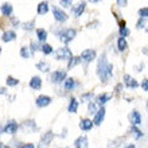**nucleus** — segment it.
I'll return each mask as SVG.
<instances>
[{"label":"nucleus","mask_w":148,"mask_h":148,"mask_svg":"<svg viewBox=\"0 0 148 148\" xmlns=\"http://www.w3.org/2000/svg\"><path fill=\"white\" fill-rule=\"evenodd\" d=\"M1 14L4 16H11L12 14V5L10 3H3L1 5Z\"/></svg>","instance_id":"4be33fe9"},{"label":"nucleus","mask_w":148,"mask_h":148,"mask_svg":"<svg viewBox=\"0 0 148 148\" xmlns=\"http://www.w3.org/2000/svg\"><path fill=\"white\" fill-rule=\"evenodd\" d=\"M88 137L86 136H79L74 140V147L75 148H88Z\"/></svg>","instance_id":"ddd939ff"},{"label":"nucleus","mask_w":148,"mask_h":148,"mask_svg":"<svg viewBox=\"0 0 148 148\" xmlns=\"http://www.w3.org/2000/svg\"><path fill=\"white\" fill-rule=\"evenodd\" d=\"M20 55H22V58H24V59L30 58V51H28V47H26V46L22 47V49H20Z\"/></svg>","instance_id":"7c9ffc66"},{"label":"nucleus","mask_w":148,"mask_h":148,"mask_svg":"<svg viewBox=\"0 0 148 148\" xmlns=\"http://www.w3.org/2000/svg\"><path fill=\"white\" fill-rule=\"evenodd\" d=\"M127 47H128V43H127L125 38H121L120 36L119 40H117V49H119V51H125Z\"/></svg>","instance_id":"5701e85b"},{"label":"nucleus","mask_w":148,"mask_h":148,"mask_svg":"<svg viewBox=\"0 0 148 148\" xmlns=\"http://www.w3.org/2000/svg\"><path fill=\"white\" fill-rule=\"evenodd\" d=\"M143 53H145V54H148V46H147V49H143Z\"/></svg>","instance_id":"a18cd8bd"},{"label":"nucleus","mask_w":148,"mask_h":148,"mask_svg":"<svg viewBox=\"0 0 148 148\" xmlns=\"http://www.w3.org/2000/svg\"><path fill=\"white\" fill-rule=\"evenodd\" d=\"M18 128H19V125H18V123L14 120L8 121L7 125H4L3 128H1V133H8V135H14V133H16V131H18Z\"/></svg>","instance_id":"20e7f679"},{"label":"nucleus","mask_w":148,"mask_h":148,"mask_svg":"<svg viewBox=\"0 0 148 148\" xmlns=\"http://www.w3.org/2000/svg\"><path fill=\"white\" fill-rule=\"evenodd\" d=\"M16 147L18 148H35V145L31 144V143H27V144H26V143H20V144H18Z\"/></svg>","instance_id":"c9c22d12"},{"label":"nucleus","mask_w":148,"mask_h":148,"mask_svg":"<svg viewBox=\"0 0 148 148\" xmlns=\"http://www.w3.org/2000/svg\"><path fill=\"white\" fill-rule=\"evenodd\" d=\"M36 36H38V40L45 42L47 39V31L43 30V28H38V30H36Z\"/></svg>","instance_id":"b1692460"},{"label":"nucleus","mask_w":148,"mask_h":148,"mask_svg":"<svg viewBox=\"0 0 148 148\" xmlns=\"http://www.w3.org/2000/svg\"><path fill=\"white\" fill-rule=\"evenodd\" d=\"M112 98V96L110 94H106V93H102V94H100V96H97V98H96V104L97 105H100V106H102L105 102H108Z\"/></svg>","instance_id":"f3484780"},{"label":"nucleus","mask_w":148,"mask_h":148,"mask_svg":"<svg viewBox=\"0 0 148 148\" xmlns=\"http://www.w3.org/2000/svg\"><path fill=\"white\" fill-rule=\"evenodd\" d=\"M124 84L127 88H131V89H133V88H137L139 86V84H137V81L135 79V78H132L131 75H128V74H125L124 75Z\"/></svg>","instance_id":"2eb2a0df"},{"label":"nucleus","mask_w":148,"mask_h":148,"mask_svg":"<svg viewBox=\"0 0 148 148\" xmlns=\"http://www.w3.org/2000/svg\"><path fill=\"white\" fill-rule=\"evenodd\" d=\"M104 117H105V108L104 106H101L100 109H98V112L96 113V116H94V125H101V123L104 121Z\"/></svg>","instance_id":"9b49d317"},{"label":"nucleus","mask_w":148,"mask_h":148,"mask_svg":"<svg viewBox=\"0 0 148 148\" xmlns=\"http://www.w3.org/2000/svg\"><path fill=\"white\" fill-rule=\"evenodd\" d=\"M139 16H140V18H143V19H147V18H148V7L140 8V10H139Z\"/></svg>","instance_id":"2f4dec72"},{"label":"nucleus","mask_w":148,"mask_h":148,"mask_svg":"<svg viewBox=\"0 0 148 148\" xmlns=\"http://www.w3.org/2000/svg\"><path fill=\"white\" fill-rule=\"evenodd\" d=\"M0 90H1V94H5V93H7V89H5V88H1Z\"/></svg>","instance_id":"37998d69"},{"label":"nucleus","mask_w":148,"mask_h":148,"mask_svg":"<svg viewBox=\"0 0 148 148\" xmlns=\"http://www.w3.org/2000/svg\"><path fill=\"white\" fill-rule=\"evenodd\" d=\"M75 81H74V78H67L66 81H65V90H73L75 88Z\"/></svg>","instance_id":"393cba45"},{"label":"nucleus","mask_w":148,"mask_h":148,"mask_svg":"<svg viewBox=\"0 0 148 148\" xmlns=\"http://www.w3.org/2000/svg\"><path fill=\"white\" fill-rule=\"evenodd\" d=\"M40 51H42L45 55H49L53 53V47H51V45H49V43H45V45L40 46Z\"/></svg>","instance_id":"bb28decb"},{"label":"nucleus","mask_w":148,"mask_h":148,"mask_svg":"<svg viewBox=\"0 0 148 148\" xmlns=\"http://www.w3.org/2000/svg\"><path fill=\"white\" fill-rule=\"evenodd\" d=\"M55 58L59 61H70L73 58V54H71L69 47H61L55 51Z\"/></svg>","instance_id":"7ed1b4c3"},{"label":"nucleus","mask_w":148,"mask_h":148,"mask_svg":"<svg viewBox=\"0 0 148 148\" xmlns=\"http://www.w3.org/2000/svg\"><path fill=\"white\" fill-rule=\"evenodd\" d=\"M14 39H16L15 31H4L3 35H1V40L3 42H11Z\"/></svg>","instance_id":"6ab92c4d"},{"label":"nucleus","mask_w":148,"mask_h":148,"mask_svg":"<svg viewBox=\"0 0 148 148\" xmlns=\"http://www.w3.org/2000/svg\"><path fill=\"white\" fill-rule=\"evenodd\" d=\"M97 75L102 82H106L113 75V66L106 61V55L102 54L101 58H98L97 62Z\"/></svg>","instance_id":"f257e3e1"},{"label":"nucleus","mask_w":148,"mask_h":148,"mask_svg":"<svg viewBox=\"0 0 148 148\" xmlns=\"http://www.w3.org/2000/svg\"><path fill=\"white\" fill-rule=\"evenodd\" d=\"M63 79L66 81V71H62V70H57L54 73L51 74V81L54 82V84H59V82H62Z\"/></svg>","instance_id":"6e6552de"},{"label":"nucleus","mask_w":148,"mask_h":148,"mask_svg":"<svg viewBox=\"0 0 148 148\" xmlns=\"http://www.w3.org/2000/svg\"><path fill=\"white\" fill-rule=\"evenodd\" d=\"M117 4H119L120 7H125V5L128 4V1H127V0H124V1H121V0H119V1H117Z\"/></svg>","instance_id":"a19ab883"},{"label":"nucleus","mask_w":148,"mask_h":148,"mask_svg":"<svg viewBox=\"0 0 148 148\" xmlns=\"http://www.w3.org/2000/svg\"><path fill=\"white\" fill-rule=\"evenodd\" d=\"M53 139H54V133L51 132V131L46 132V133H45V135L42 136V139H40V143H39L38 148H47V145L50 144Z\"/></svg>","instance_id":"423d86ee"},{"label":"nucleus","mask_w":148,"mask_h":148,"mask_svg":"<svg viewBox=\"0 0 148 148\" xmlns=\"http://www.w3.org/2000/svg\"><path fill=\"white\" fill-rule=\"evenodd\" d=\"M96 105H97V104H96V102H92V101L88 104V110H89L90 114H96V113L98 112V110H97V106H96Z\"/></svg>","instance_id":"c756f323"},{"label":"nucleus","mask_w":148,"mask_h":148,"mask_svg":"<svg viewBox=\"0 0 148 148\" xmlns=\"http://www.w3.org/2000/svg\"><path fill=\"white\" fill-rule=\"evenodd\" d=\"M36 11H38L39 15H45L49 12V3L47 1H40L38 4V8H36Z\"/></svg>","instance_id":"aec40b11"},{"label":"nucleus","mask_w":148,"mask_h":148,"mask_svg":"<svg viewBox=\"0 0 148 148\" xmlns=\"http://www.w3.org/2000/svg\"><path fill=\"white\" fill-rule=\"evenodd\" d=\"M59 4H61L62 7H70L71 1H70V0H69V1H67V0H62V1H59Z\"/></svg>","instance_id":"ea45409f"},{"label":"nucleus","mask_w":148,"mask_h":148,"mask_svg":"<svg viewBox=\"0 0 148 148\" xmlns=\"http://www.w3.org/2000/svg\"><path fill=\"white\" fill-rule=\"evenodd\" d=\"M125 148H136V147H135V144H129V145H127Z\"/></svg>","instance_id":"c03bdc74"},{"label":"nucleus","mask_w":148,"mask_h":148,"mask_svg":"<svg viewBox=\"0 0 148 148\" xmlns=\"http://www.w3.org/2000/svg\"><path fill=\"white\" fill-rule=\"evenodd\" d=\"M145 26V19H143V18H140V19L137 20V23H136V28H143Z\"/></svg>","instance_id":"e433bc0d"},{"label":"nucleus","mask_w":148,"mask_h":148,"mask_svg":"<svg viewBox=\"0 0 148 148\" xmlns=\"http://www.w3.org/2000/svg\"><path fill=\"white\" fill-rule=\"evenodd\" d=\"M129 119H131V123H132V125H139L141 123V116L140 113L137 112V110H132V113H131V116H129Z\"/></svg>","instance_id":"a211bd4d"},{"label":"nucleus","mask_w":148,"mask_h":148,"mask_svg":"<svg viewBox=\"0 0 148 148\" xmlns=\"http://www.w3.org/2000/svg\"><path fill=\"white\" fill-rule=\"evenodd\" d=\"M36 69H39L40 71H49V63H46L45 61L36 63Z\"/></svg>","instance_id":"cd10ccee"},{"label":"nucleus","mask_w":148,"mask_h":148,"mask_svg":"<svg viewBox=\"0 0 148 148\" xmlns=\"http://www.w3.org/2000/svg\"><path fill=\"white\" fill-rule=\"evenodd\" d=\"M36 50H40V47H39L35 42H31V54H34Z\"/></svg>","instance_id":"4c0bfd02"},{"label":"nucleus","mask_w":148,"mask_h":148,"mask_svg":"<svg viewBox=\"0 0 148 148\" xmlns=\"http://www.w3.org/2000/svg\"><path fill=\"white\" fill-rule=\"evenodd\" d=\"M22 129L24 132H35V131H38V127H36L34 120H28V121H24L22 124Z\"/></svg>","instance_id":"9d476101"},{"label":"nucleus","mask_w":148,"mask_h":148,"mask_svg":"<svg viewBox=\"0 0 148 148\" xmlns=\"http://www.w3.org/2000/svg\"><path fill=\"white\" fill-rule=\"evenodd\" d=\"M129 35V30L127 27L124 28H120V36L121 38H125V36H128Z\"/></svg>","instance_id":"f704fd0d"},{"label":"nucleus","mask_w":148,"mask_h":148,"mask_svg":"<svg viewBox=\"0 0 148 148\" xmlns=\"http://www.w3.org/2000/svg\"><path fill=\"white\" fill-rule=\"evenodd\" d=\"M77 35V30H74V28H65V30H61L58 32V38L61 42L63 43H69L71 42L74 38Z\"/></svg>","instance_id":"f03ea898"},{"label":"nucleus","mask_w":148,"mask_h":148,"mask_svg":"<svg viewBox=\"0 0 148 148\" xmlns=\"http://www.w3.org/2000/svg\"><path fill=\"white\" fill-rule=\"evenodd\" d=\"M30 88L34 90H39L42 88V78L38 77V75H34V77L30 79Z\"/></svg>","instance_id":"f8f14e48"},{"label":"nucleus","mask_w":148,"mask_h":148,"mask_svg":"<svg viewBox=\"0 0 148 148\" xmlns=\"http://www.w3.org/2000/svg\"><path fill=\"white\" fill-rule=\"evenodd\" d=\"M35 104H36V106H39V108H45V106H47V105H50L51 104V97L45 96V94H40V96L36 97Z\"/></svg>","instance_id":"0eeeda50"},{"label":"nucleus","mask_w":148,"mask_h":148,"mask_svg":"<svg viewBox=\"0 0 148 148\" xmlns=\"http://www.w3.org/2000/svg\"><path fill=\"white\" fill-rule=\"evenodd\" d=\"M90 97H92V93H86L82 96V100H86V98H90Z\"/></svg>","instance_id":"79ce46f5"},{"label":"nucleus","mask_w":148,"mask_h":148,"mask_svg":"<svg viewBox=\"0 0 148 148\" xmlns=\"http://www.w3.org/2000/svg\"><path fill=\"white\" fill-rule=\"evenodd\" d=\"M147 32H148V27H147Z\"/></svg>","instance_id":"de8ad7c7"},{"label":"nucleus","mask_w":148,"mask_h":148,"mask_svg":"<svg viewBox=\"0 0 148 148\" xmlns=\"http://www.w3.org/2000/svg\"><path fill=\"white\" fill-rule=\"evenodd\" d=\"M53 14H54L55 20H57V22H59V23H63V22H66V20H67V15L59 7H57V5H54V7H53Z\"/></svg>","instance_id":"39448f33"},{"label":"nucleus","mask_w":148,"mask_h":148,"mask_svg":"<svg viewBox=\"0 0 148 148\" xmlns=\"http://www.w3.org/2000/svg\"><path fill=\"white\" fill-rule=\"evenodd\" d=\"M141 88H143V90L148 92V78H144V79H143V82H141Z\"/></svg>","instance_id":"58836bf2"},{"label":"nucleus","mask_w":148,"mask_h":148,"mask_svg":"<svg viewBox=\"0 0 148 148\" xmlns=\"http://www.w3.org/2000/svg\"><path fill=\"white\" fill-rule=\"evenodd\" d=\"M34 24H35V20H31V22H28V23L24 24L23 28L27 30V31H31V30H34Z\"/></svg>","instance_id":"72a5a7b5"},{"label":"nucleus","mask_w":148,"mask_h":148,"mask_svg":"<svg viewBox=\"0 0 148 148\" xmlns=\"http://www.w3.org/2000/svg\"><path fill=\"white\" fill-rule=\"evenodd\" d=\"M7 85L8 86H16V85H19V79H18V78H14L12 75H8V77H7Z\"/></svg>","instance_id":"c85d7f7f"},{"label":"nucleus","mask_w":148,"mask_h":148,"mask_svg":"<svg viewBox=\"0 0 148 148\" xmlns=\"http://www.w3.org/2000/svg\"><path fill=\"white\" fill-rule=\"evenodd\" d=\"M82 61V58L81 57H73V58L70 59V61H69V63H67V69H69V70H70L71 67H74V66H77L78 63L81 62Z\"/></svg>","instance_id":"a878e982"},{"label":"nucleus","mask_w":148,"mask_h":148,"mask_svg":"<svg viewBox=\"0 0 148 148\" xmlns=\"http://www.w3.org/2000/svg\"><path fill=\"white\" fill-rule=\"evenodd\" d=\"M131 131H132V132L135 133V137H136V139H140V137H143V132H141L140 129H137L136 127H135V125H132Z\"/></svg>","instance_id":"473e14b6"},{"label":"nucleus","mask_w":148,"mask_h":148,"mask_svg":"<svg viewBox=\"0 0 148 148\" xmlns=\"http://www.w3.org/2000/svg\"><path fill=\"white\" fill-rule=\"evenodd\" d=\"M78 108V101L74 97H70V101H69V106H67V110L70 113H75Z\"/></svg>","instance_id":"412c9836"},{"label":"nucleus","mask_w":148,"mask_h":148,"mask_svg":"<svg viewBox=\"0 0 148 148\" xmlns=\"http://www.w3.org/2000/svg\"><path fill=\"white\" fill-rule=\"evenodd\" d=\"M81 58L84 62H92V61H94V58H96V51L94 50H90V49H88V50H84L81 54Z\"/></svg>","instance_id":"1a4fd4ad"},{"label":"nucleus","mask_w":148,"mask_h":148,"mask_svg":"<svg viewBox=\"0 0 148 148\" xmlns=\"http://www.w3.org/2000/svg\"><path fill=\"white\" fill-rule=\"evenodd\" d=\"M93 125H94V123L90 119H82L79 121V128L82 131H90V129L93 128Z\"/></svg>","instance_id":"4468645a"},{"label":"nucleus","mask_w":148,"mask_h":148,"mask_svg":"<svg viewBox=\"0 0 148 148\" xmlns=\"http://www.w3.org/2000/svg\"><path fill=\"white\" fill-rule=\"evenodd\" d=\"M85 8H86V1H81L77 7L73 8V15L75 16V18H79V16L82 15V12L85 11Z\"/></svg>","instance_id":"dca6fc26"},{"label":"nucleus","mask_w":148,"mask_h":148,"mask_svg":"<svg viewBox=\"0 0 148 148\" xmlns=\"http://www.w3.org/2000/svg\"><path fill=\"white\" fill-rule=\"evenodd\" d=\"M147 108H148V101H147Z\"/></svg>","instance_id":"49530a36"}]
</instances>
